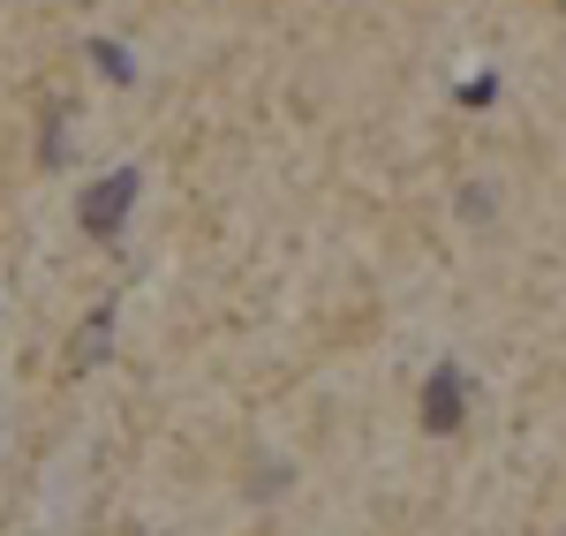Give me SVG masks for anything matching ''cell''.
<instances>
[{"label":"cell","instance_id":"3","mask_svg":"<svg viewBox=\"0 0 566 536\" xmlns=\"http://www.w3.org/2000/svg\"><path fill=\"white\" fill-rule=\"evenodd\" d=\"M91 61H98V76H114V84H136L129 53H122V45H114V39H98V45H91Z\"/></svg>","mask_w":566,"mask_h":536},{"label":"cell","instance_id":"1","mask_svg":"<svg viewBox=\"0 0 566 536\" xmlns=\"http://www.w3.org/2000/svg\"><path fill=\"white\" fill-rule=\"evenodd\" d=\"M129 204H136V167H114L106 181H91L84 197H76V220H84V234H122V220H129Z\"/></svg>","mask_w":566,"mask_h":536},{"label":"cell","instance_id":"2","mask_svg":"<svg viewBox=\"0 0 566 536\" xmlns=\"http://www.w3.org/2000/svg\"><path fill=\"white\" fill-rule=\"evenodd\" d=\"M461 401H469L461 370H453V362H438L431 386H423V423H431V431H453V423H461Z\"/></svg>","mask_w":566,"mask_h":536}]
</instances>
